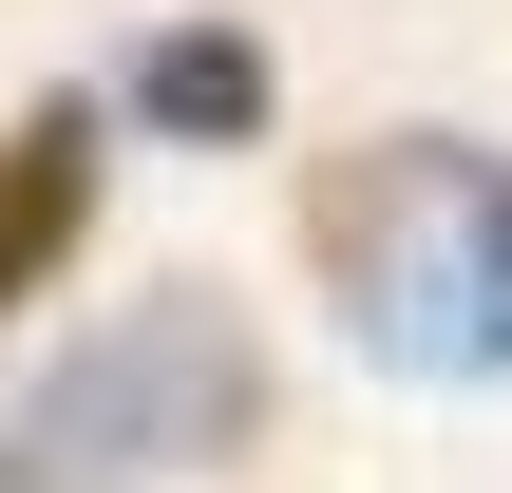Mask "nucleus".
Instances as JSON below:
<instances>
[{
	"label": "nucleus",
	"mask_w": 512,
	"mask_h": 493,
	"mask_svg": "<svg viewBox=\"0 0 512 493\" xmlns=\"http://www.w3.org/2000/svg\"><path fill=\"white\" fill-rule=\"evenodd\" d=\"M247 418H266V361H247V323H228V304H133L114 342H76V361L19 399L0 493H133V475H190V456H228Z\"/></svg>",
	"instance_id": "1"
},
{
	"label": "nucleus",
	"mask_w": 512,
	"mask_h": 493,
	"mask_svg": "<svg viewBox=\"0 0 512 493\" xmlns=\"http://www.w3.org/2000/svg\"><path fill=\"white\" fill-rule=\"evenodd\" d=\"M342 285H361V342L418 361V380H512V171L494 152H380L342 209H323Z\"/></svg>",
	"instance_id": "2"
},
{
	"label": "nucleus",
	"mask_w": 512,
	"mask_h": 493,
	"mask_svg": "<svg viewBox=\"0 0 512 493\" xmlns=\"http://www.w3.org/2000/svg\"><path fill=\"white\" fill-rule=\"evenodd\" d=\"M95 228V114H38V133H0V323L57 285V247Z\"/></svg>",
	"instance_id": "3"
},
{
	"label": "nucleus",
	"mask_w": 512,
	"mask_h": 493,
	"mask_svg": "<svg viewBox=\"0 0 512 493\" xmlns=\"http://www.w3.org/2000/svg\"><path fill=\"white\" fill-rule=\"evenodd\" d=\"M133 95H152L171 133H266V57H247V38H152Z\"/></svg>",
	"instance_id": "4"
}]
</instances>
